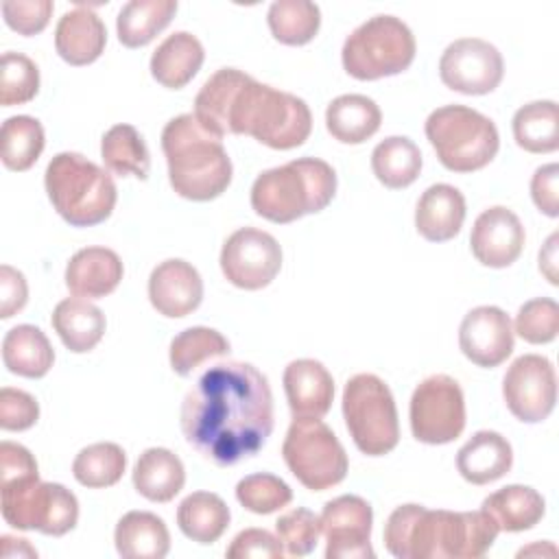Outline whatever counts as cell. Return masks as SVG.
I'll use <instances>...</instances> for the list:
<instances>
[{
	"instance_id": "obj_13",
	"label": "cell",
	"mask_w": 559,
	"mask_h": 559,
	"mask_svg": "<svg viewBox=\"0 0 559 559\" xmlns=\"http://www.w3.org/2000/svg\"><path fill=\"white\" fill-rule=\"evenodd\" d=\"M218 262L229 284L242 290H260L277 277L282 247L269 231L240 227L223 242Z\"/></svg>"
},
{
	"instance_id": "obj_35",
	"label": "cell",
	"mask_w": 559,
	"mask_h": 559,
	"mask_svg": "<svg viewBox=\"0 0 559 559\" xmlns=\"http://www.w3.org/2000/svg\"><path fill=\"white\" fill-rule=\"evenodd\" d=\"M100 157L109 173L118 177L146 179L151 173V155L144 138L133 124H114L100 140Z\"/></svg>"
},
{
	"instance_id": "obj_3",
	"label": "cell",
	"mask_w": 559,
	"mask_h": 559,
	"mask_svg": "<svg viewBox=\"0 0 559 559\" xmlns=\"http://www.w3.org/2000/svg\"><path fill=\"white\" fill-rule=\"evenodd\" d=\"M496 522L480 511L397 507L384 524V546L397 559H476L498 537Z\"/></svg>"
},
{
	"instance_id": "obj_39",
	"label": "cell",
	"mask_w": 559,
	"mask_h": 559,
	"mask_svg": "<svg viewBox=\"0 0 559 559\" xmlns=\"http://www.w3.org/2000/svg\"><path fill=\"white\" fill-rule=\"evenodd\" d=\"M0 144V157L9 170H28L44 151V127L33 116H11L2 122Z\"/></svg>"
},
{
	"instance_id": "obj_51",
	"label": "cell",
	"mask_w": 559,
	"mask_h": 559,
	"mask_svg": "<svg viewBox=\"0 0 559 559\" xmlns=\"http://www.w3.org/2000/svg\"><path fill=\"white\" fill-rule=\"evenodd\" d=\"M557 242H559V234H550L546 245L539 251V271L546 275V280L550 284L557 286Z\"/></svg>"
},
{
	"instance_id": "obj_24",
	"label": "cell",
	"mask_w": 559,
	"mask_h": 559,
	"mask_svg": "<svg viewBox=\"0 0 559 559\" xmlns=\"http://www.w3.org/2000/svg\"><path fill=\"white\" fill-rule=\"evenodd\" d=\"M513 465V448L496 430H478L456 452V469L472 485H489Z\"/></svg>"
},
{
	"instance_id": "obj_47",
	"label": "cell",
	"mask_w": 559,
	"mask_h": 559,
	"mask_svg": "<svg viewBox=\"0 0 559 559\" xmlns=\"http://www.w3.org/2000/svg\"><path fill=\"white\" fill-rule=\"evenodd\" d=\"M225 555L229 559H280L284 546L266 528H245L231 539Z\"/></svg>"
},
{
	"instance_id": "obj_8",
	"label": "cell",
	"mask_w": 559,
	"mask_h": 559,
	"mask_svg": "<svg viewBox=\"0 0 559 559\" xmlns=\"http://www.w3.org/2000/svg\"><path fill=\"white\" fill-rule=\"evenodd\" d=\"M415 35L395 15H373L354 28L341 50L343 68L358 81L404 72L415 59Z\"/></svg>"
},
{
	"instance_id": "obj_37",
	"label": "cell",
	"mask_w": 559,
	"mask_h": 559,
	"mask_svg": "<svg viewBox=\"0 0 559 559\" xmlns=\"http://www.w3.org/2000/svg\"><path fill=\"white\" fill-rule=\"evenodd\" d=\"M266 22L280 44L304 46L319 33L321 11L310 0H275L269 7Z\"/></svg>"
},
{
	"instance_id": "obj_28",
	"label": "cell",
	"mask_w": 559,
	"mask_h": 559,
	"mask_svg": "<svg viewBox=\"0 0 559 559\" xmlns=\"http://www.w3.org/2000/svg\"><path fill=\"white\" fill-rule=\"evenodd\" d=\"M133 487L151 502H170L186 485L181 459L168 448H148L133 467Z\"/></svg>"
},
{
	"instance_id": "obj_38",
	"label": "cell",
	"mask_w": 559,
	"mask_h": 559,
	"mask_svg": "<svg viewBox=\"0 0 559 559\" xmlns=\"http://www.w3.org/2000/svg\"><path fill=\"white\" fill-rule=\"evenodd\" d=\"M227 354H229V341L218 330H212L205 325H194L179 332L170 341V349H168L170 367L181 378L190 376L205 360L227 356Z\"/></svg>"
},
{
	"instance_id": "obj_4",
	"label": "cell",
	"mask_w": 559,
	"mask_h": 559,
	"mask_svg": "<svg viewBox=\"0 0 559 559\" xmlns=\"http://www.w3.org/2000/svg\"><path fill=\"white\" fill-rule=\"evenodd\" d=\"M162 151L168 164L170 188L190 201H212L231 183V159L223 138L207 131L194 114L166 122Z\"/></svg>"
},
{
	"instance_id": "obj_30",
	"label": "cell",
	"mask_w": 559,
	"mask_h": 559,
	"mask_svg": "<svg viewBox=\"0 0 559 559\" xmlns=\"http://www.w3.org/2000/svg\"><path fill=\"white\" fill-rule=\"evenodd\" d=\"M498 526V531L520 533L533 528L546 513L542 493L528 485H507L483 500L480 507Z\"/></svg>"
},
{
	"instance_id": "obj_2",
	"label": "cell",
	"mask_w": 559,
	"mask_h": 559,
	"mask_svg": "<svg viewBox=\"0 0 559 559\" xmlns=\"http://www.w3.org/2000/svg\"><path fill=\"white\" fill-rule=\"evenodd\" d=\"M194 116L218 138L251 135L275 151L301 146L312 131V114L304 98L236 68H221L203 83L194 98Z\"/></svg>"
},
{
	"instance_id": "obj_27",
	"label": "cell",
	"mask_w": 559,
	"mask_h": 559,
	"mask_svg": "<svg viewBox=\"0 0 559 559\" xmlns=\"http://www.w3.org/2000/svg\"><path fill=\"white\" fill-rule=\"evenodd\" d=\"M114 544L124 559H164L170 550V533L155 513L129 511L116 524Z\"/></svg>"
},
{
	"instance_id": "obj_25",
	"label": "cell",
	"mask_w": 559,
	"mask_h": 559,
	"mask_svg": "<svg viewBox=\"0 0 559 559\" xmlns=\"http://www.w3.org/2000/svg\"><path fill=\"white\" fill-rule=\"evenodd\" d=\"M203 59V44L192 33L177 31L151 55V76L168 90H181L197 76Z\"/></svg>"
},
{
	"instance_id": "obj_22",
	"label": "cell",
	"mask_w": 559,
	"mask_h": 559,
	"mask_svg": "<svg viewBox=\"0 0 559 559\" xmlns=\"http://www.w3.org/2000/svg\"><path fill=\"white\" fill-rule=\"evenodd\" d=\"M107 44V28L103 20L79 4L66 11L55 28V48L59 57L70 66L94 63Z\"/></svg>"
},
{
	"instance_id": "obj_19",
	"label": "cell",
	"mask_w": 559,
	"mask_h": 559,
	"mask_svg": "<svg viewBox=\"0 0 559 559\" xmlns=\"http://www.w3.org/2000/svg\"><path fill=\"white\" fill-rule=\"evenodd\" d=\"M148 299L168 319L186 317L203 299V280L190 262L181 258L164 260L148 275Z\"/></svg>"
},
{
	"instance_id": "obj_11",
	"label": "cell",
	"mask_w": 559,
	"mask_h": 559,
	"mask_svg": "<svg viewBox=\"0 0 559 559\" xmlns=\"http://www.w3.org/2000/svg\"><path fill=\"white\" fill-rule=\"evenodd\" d=\"M0 511L9 526L52 537L70 533L79 522L76 496L59 483L39 478L0 485Z\"/></svg>"
},
{
	"instance_id": "obj_40",
	"label": "cell",
	"mask_w": 559,
	"mask_h": 559,
	"mask_svg": "<svg viewBox=\"0 0 559 559\" xmlns=\"http://www.w3.org/2000/svg\"><path fill=\"white\" fill-rule=\"evenodd\" d=\"M127 469V454L118 443L98 441L83 448L72 461L76 483L90 489H105L116 485Z\"/></svg>"
},
{
	"instance_id": "obj_33",
	"label": "cell",
	"mask_w": 559,
	"mask_h": 559,
	"mask_svg": "<svg viewBox=\"0 0 559 559\" xmlns=\"http://www.w3.org/2000/svg\"><path fill=\"white\" fill-rule=\"evenodd\" d=\"M177 0H131L127 2L118 17L116 31L118 39L127 48H142L151 44L175 17Z\"/></svg>"
},
{
	"instance_id": "obj_50",
	"label": "cell",
	"mask_w": 559,
	"mask_h": 559,
	"mask_svg": "<svg viewBox=\"0 0 559 559\" xmlns=\"http://www.w3.org/2000/svg\"><path fill=\"white\" fill-rule=\"evenodd\" d=\"M28 299V286L24 275L9 266H0V317L11 319L15 312H20L26 306Z\"/></svg>"
},
{
	"instance_id": "obj_26",
	"label": "cell",
	"mask_w": 559,
	"mask_h": 559,
	"mask_svg": "<svg viewBox=\"0 0 559 559\" xmlns=\"http://www.w3.org/2000/svg\"><path fill=\"white\" fill-rule=\"evenodd\" d=\"M50 323L61 343L74 354L94 349L107 328L103 310L83 297L61 299L52 310Z\"/></svg>"
},
{
	"instance_id": "obj_44",
	"label": "cell",
	"mask_w": 559,
	"mask_h": 559,
	"mask_svg": "<svg viewBox=\"0 0 559 559\" xmlns=\"http://www.w3.org/2000/svg\"><path fill=\"white\" fill-rule=\"evenodd\" d=\"M275 535L282 542L286 555L306 557L319 544V535H321L319 515H314L310 509L295 507L277 518Z\"/></svg>"
},
{
	"instance_id": "obj_29",
	"label": "cell",
	"mask_w": 559,
	"mask_h": 559,
	"mask_svg": "<svg viewBox=\"0 0 559 559\" xmlns=\"http://www.w3.org/2000/svg\"><path fill=\"white\" fill-rule=\"evenodd\" d=\"M380 107L365 94L336 96L325 109V127L330 135L343 144L367 142L380 129Z\"/></svg>"
},
{
	"instance_id": "obj_5",
	"label": "cell",
	"mask_w": 559,
	"mask_h": 559,
	"mask_svg": "<svg viewBox=\"0 0 559 559\" xmlns=\"http://www.w3.org/2000/svg\"><path fill=\"white\" fill-rule=\"evenodd\" d=\"M336 192L334 168L317 157H299L260 173L251 186V207L271 223H293L330 205Z\"/></svg>"
},
{
	"instance_id": "obj_45",
	"label": "cell",
	"mask_w": 559,
	"mask_h": 559,
	"mask_svg": "<svg viewBox=\"0 0 559 559\" xmlns=\"http://www.w3.org/2000/svg\"><path fill=\"white\" fill-rule=\"evenodd\" d=\"M0 9L11 31L31 37L48 26L55 4L50 0H4Z\"/></svg>"
},
{
	"instance_id": "obj_23",
	"label": "cell",
	"mask_w": 559,
	"mask_h": 559,
	"mask_svg": "<svg viewBox=\"0 0 559 559\" xmlns=\"http://www.w3.org/2000/svg\"><path fill=\"white\" fill-rule=\"evenodd\" d=\"M465 221V197L450 183H432L415 207V227L430 242L452 240Z\"/></svg>"
},
{
	"instance_id": "obj_46",
	"label": "cell",
	"mask_w": 559,
	"mask_h": 559,
	"mask_svg": "<svg viewBox=\"0 0 559 559\" xmlns=\"http://www.w3.org/2000/svg\"><path fill=\"white\" fill-rule=\"evenodd\" d=\"M39 419V404L37 400L13 386H2L0 389V428L20 432L28 430L37 424Z\"/></svg>"
},
{
	"instance_id": "obj_18",
	"label": "cell",
	"mask_w": 559,
	"mask_h": 559,
	"mask_svg": "<svg viewBox=\"0 0 559 559\" xmlns=\"http://www.w3.org/2000/svg\"><path fill=\"white\" fill-rule=\"evenodd\" d=\"M526 234L522 221L504 205L483 210L469 234L474 258L489 269L511 266L520 258Z\"/></svg>"
},
{
	"instance_id": "obj_31",
	"label": "cell",
	"mask_w": 559,
	"mask_h": 559,
	"mask_svg": "<svg viewBox=\"0 0 559 559\" xmlns=\"http://www.w3.org/2000/svg\"><path fill=\"white\" fill-rule=\"evenodd\" d=\"M2 362L15 376L44 378L55 362V349L37 325L20 323L2 338Z\"/></svg>"
},
{
	"instance_id": "obj_42",
	"label": "cell",
	"mask_w": 559,
	"mask_h": 559,
	"mask_svg": "<svg viewBox=\"0 0 559 559\" xmlns=\"http://www.w3.org/2000/svg\"><path fill=\"white\" fill-rule=\"evenodd\" d=\"M39 92V68L35 61L22 52L2 55L0 72V103L2 107L24 105Z\"/></svg>"
},
{
	"instance_id": "obj_10",
	"label": "cell",
	"mask_w": 559,
	"mask_h": 559,
	"mask_svg": "<svg viewBox=\"0 0 559 559\" xmlns=\"http://www.w3.org/2000/svg\"><path fill=\"white\" fill-rule=\"evenodd\" d=\"M290 474L310 491H325L347 476V454L321 417H295L282 443Z\"/></svg>"
},
{
	"instance_id": "obj_12",
	"label": "cell",
	"mask_w": 559,
	"mask_h": 559,
	"mask_svg": "<svg viewBox=\"0 0 559 559\" xmlns=\"http://www.w3.org/2000/svg\"><path fill=\"white\" fill-rule=\"evenodd\" d=\"M408 417L411 432L417 441L428 445L454 441L465 428V397L461 384L445 373L428 376L411 395Z\"/></svg>"
},
{
	"instance_id": "obj_49",
	"label": "cell",
	"mask_w": 559,
	"mask_h": 559,
	"mask_svg": "<svg viewBox=\"0 0 559 559\" xmlns=\"http://www.w3.org/2000/svg\"><path fill=\"white\" fill-rule=\"evenodd\" d=\"M531 197L537 210L550 218L559 216V166H539L531 177Z\"/></svg>"
},
{
	"instance_id": "obj_21",
	"label": "cell",
	"mask_w": 559,
	"mask_h": 559,
	"mask_svg": "<svg viewBox=\"0 0 559 559\" xmlns=\"http://www.w3.org/2000/svg\"><path fill=\"white\" fill-rule=\"evenodd\" d=\"M122 275L124 266L114 249L85 247L70 258L66 266V286L74 297L100 299L118 288Z\"/></svg>"
},
{
	"instance_id": "obj_43",
	"label": "cell",
	"mask_w": 559,
	"mask_h": 559,
	"mask_svg": "<svg viewBox=\"0 0 559 559\" xmlns=\"http://www.w3.org/2000/svg\"><path fill=\"white\" fill-rule=\"evenodd\" d=\"M513 334L531 345H544L559 334V306L550 297H535L520 306L513 323Z\"/></svg>"
},
{
	"instance_id": "obj_16",
	"label": "cell",
	"mask_w": 559,
	"mask_h": 559,
	"mask_svg": "<svg viewBox=\"0 0 559 559\" xmlns=\"http://www.w3.org/2000/svg\"><path fill=\"white\" fill-rule=\"evenodd\" d=\"M319 522L328 542V559H371L376 555L369 542L373 511L365 498L345 493L325 502Z\"/></svg>"
},
{
	"instance_id": "obj_6",
	"label": "cell",
	"mask_w": 559,
	"mask_h": 559,
	"mask_svg": "<svg viewBox=\"0 0 559 559\" xmlns=\"http://www.w3.org/2000/svg\"><path fill=\"white\" fill-rule=\"evenodd\" d=\"M48 199L72 227H92L107 221L116 207L118 190L111 175L81 153H57L44 175Z\"/></svg>"
},
{
	"instance_id": "obj_9",
	"label": "cell",
	"mask_w": 559,
	"mask_h": 559,
	"mask_svg": "<svg viewBox=\"0 0 559 559\" xmlns=\"http://www.w3.org/2000/svg\"><path fill=\"white\" fill-rule=\"evenodd\" d=\"M343 419L354 445L367 456L389 454L400 441L391 389L373 373H356L343 389Z\"/></svg>"
},
{
	"instance_id": "obj_1",
	"label": "cell",
	"mask_w": 559,
	"mask_h": 559,
	"mask_svg": "<svg viewBox=\"0 0 559 559\" xmlns=\"http://www.w3.org/2000/svg\"><path fill=\"white\" fill-rule=\"evenodd\" d=\"M179 419L201 456L221 467L236 465L255 456L273 432L269 380L251 362H218L186 393Z\"/></svg>"
},
{
	"instance_id": "obj_20",
	"label": "cell",
	"mask_w": 559,
	"mask_h": 559,
	"mask_svg": "<svg viewBox=\"0 0 559 559\" xmlns=\"http://www.w3.org/2000/svg\"><path fill=\"white\" fill-rule=\"evenodd\" d=\"M284 393L293 417H323L334 402L332 373L314 358H297L284 369Z\"/></svg>"
},
{
	"instance_id": "obj_17",
	"label": "cell",
	"mask_w": 559,
	"mask_h": 559,
	"mask_svg": "<svg viewBox=\"0 0 559 559\" xmlns=\"http://www.w3.org/2000/svg\"><path fill=\"white\" fill-rule=\"evenodd\" d=\"M459 347L478 367H498L513 352V325L498 306L472 308L459 325Z\"/></svg>"
},
{
	"instance_id": "obj_7",
	"label": "cell",
	"mask_w": 559,
	"mask_h": 559,
	"mask_svg": "<svg viewBox=\"0 0 559 559\" xmlns=\"http://www.w3.org/2000/svg\"><path fill=\"white\" fill-rule=\"evenodd\" d=\"M424 131L439 162L452 173L480 170L500 148L493 120L465 105L437 107L426 118Z\"/></svg>"
},
{
	"instance_id": "obj_36",
	"label": "cell",
	"mask_w": 559,
	"mask_h": 559,
	"mask_svg": "<svg viewBox=\"0 0 559 559\" xmlns=\"http://www.w3.org/2000/svg\"><path fill=\"white\" fill-rule=\"evenodd\" d=\"M515 144L528 153H552L559 148V109L555 100H533L513 114Z\"/></svg>"
},
{
	"instance_id": "obj_32",
	"label": "cell",
	"mask_w": 559,
	"mask_h": 559,
	"mask_svg": "<svg viewBox=\"0 0 559 559\" xmlns=\"http://www.w3.org/2000/svg\"><path fill=\"white\" fill-rule=\"evenodd\" d=\"M229 520V507L212 491H192L177 507V524L181 533L203 546L218 542L227 531Z\"/></svg>"
},
{
	"instance_id": "obj_34",
	"label": "cell",
	"mask_w": 559,
	"mask_h": 559,
	"mask_svg": "<svg viewBox=\"0 0 559 559\" xmlns=\"http://www.w3.org/2000/svg\"><path fill=\"white\" fill-rule=\"evenodd\" d=\"M421 164V151L404 135L384 138L371 153V170L376 179L391 190L411 186L419 177Z\"/></svg>"
},
{
	"instance_id": "obj_48",
	"label": "cell",
	"mask_w": 559,
	"mask_h": 559,
	"mask_svg": "<svg viewBox=\"0 0 559 559\" xmlns=\"http://www.w3.org/2000/svg\"><path fill=\"white\" fill-rule=\"evenodd\" d=\"M26 478H39L35 456L20 443H0V485L17 483Z\"/></svg>"
},
{
	"instance_id": "obj_14",
	"label": "cell",
	"mask_w": 559,
	"mask_h": 559,
	"mask_svg": "<svg viewBox=\"0 0 559 559\" xmlns=\"http://www.w3.org/2000/svg\"><path fill=\"white\" fill-rule=\"evenodd\" d=\"M502 397L511 415L524 424L544 421L557 402V376L546 356L524 354L502 378Z\"/></svg>"
},
{
	"instance_id": "obj_15",
	"label": "cell",
	"mask_w": 559,
	"mask_h": 559,
	"mask_svg": "<svg viewBox=\"0 0 559 559\" xmlns=\"http://www.w3.org/2000/svg\"><path fill=\"white\" fill-rule=\"evenodd\" d=\"M439 76L445 87L480 96L493 92L504 76L500 50L480 37H461L448 44L439 59Z\"/></svg>"
},
{
	"instance_id": "obj_41",
	"label": "cell",
	"mask_w": 559,
	"mask_h": 559,
	"mask_svg": "<svg viewBox=\"0 0 559 559\" xmlns=\"http://www.w3.org/2000/svg\"><path fill=\"white\" fill-rule=\"evenodd\" d=\"M236 500L251 513L269 515L293 500V489L275 474H249L236 485Z\"/></svg>"
}]
</instances>
